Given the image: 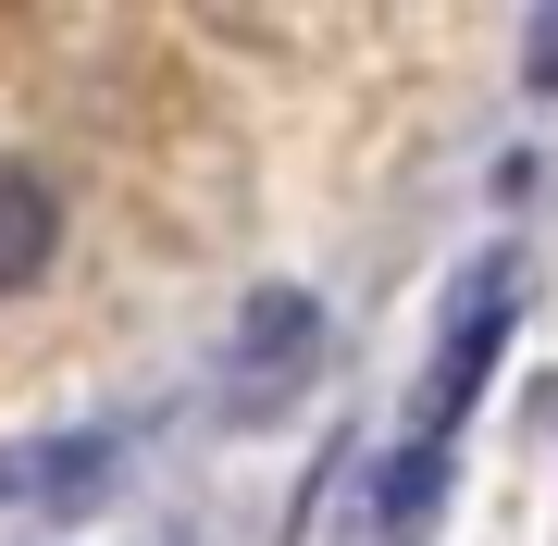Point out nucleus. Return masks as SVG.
Wrapping results in <instances>:
<instances>
[{
	"label": "nucleus",
	"mask_w": 558,
	"mask_h": 546,
	"mask_svg": "<svg viewBox=\"0 0 558 546\" xmlns=\"http://www.w3.org/2000/svg\"><path fill=\"white\" fill-rule=\"evenodd\" d=\"M112 460H124V435H25V447H0V509H75Z\"/></svg>",
	"instance_id": "nucleus-1"
},
{
	"label": "nucleus",
	"mask_w": 558,
	"mask_h": 546,
	"mask_svg": "<svg viewBox=\"0 0 558 546\" xmlns=\"http://www.w3.org/2000/svg\"><path fill=\"white\" fill-rule=\"evenodd\" d=\"M497 336H509V262L472 286V311H459V336H447V361H435V385H422V447H447V423L472 410V373L497 361Z\"/></svg>",
	"instance_id": "nucleus-2"
},
{
	"label": "nucleus",
	"mask_w": 558,
	"mask_h": 546,
	"mask_svg": "<svg viewBox=\"0 0 558 546\" xmlns=\"http://www.w3.org/2000/svg\"><path fill=\"white\" fill-rule=\"evenodd\" d=\"M50 248H62V186L25 174V162H0V299L50 274Z\"/></svg>",
	"instance_id": "nucleus-3"
},
{
	"label": "nucleus",
	"mask_w": 558,
	"mask_h": 546,
	"mask_svg": "<svg viewBox=\"0 0 558 546\" xmlns=\"http://www.w3.org/2000/svg\"><path fill=\"white\" fill-rule=\"evenodd\" d=\"M435 485H447V447H422V435H410V447H398V472H385V497H373V546H398V534L422 522V497H435Z\"/></svg>",
	"instance_id": "nucleus-4"
},
{
	"label": "nucleus",
	"mask_w": 558,
	"mask_h": 546,
	"mask_svg": "<svg viewBox=\"0 0 558 546\" xmlns=\"http://www.w3.org/2000/svg\"><path fill=\"white\" fill-rule=\"evenodd\" d=\"M311 336H323V311L299 299V286H274V299L248 311V336H236V361H248V373H260V361H299Z\"/></svg>",
	"instance_id": "nucleus-5"
},
{
	"label": "nucleus",
	"mask_w": 558,
	"mask_h": 546,
	"mask_svg": "<svg viewBox=\"0 0 558 546\" xmlns=\"http://www.w3.org/2000/svg\"><path fill=\"white\" fill-rule=\"evenodd\" d=\"M521 75H534V87H558V13L534 25V38H521Z\"/></svg>",
	"instance_id": "nucleus-6"
}]
</instances>
